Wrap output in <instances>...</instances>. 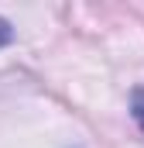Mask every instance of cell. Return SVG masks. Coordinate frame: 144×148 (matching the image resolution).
I'll return each mask as SVG.
<instances>
[{
  "label": "cell",
  "instance_id": "6da1fadb",
  "mask_svg": "<svg viewBox=\"0 0 144 148\" xmlns=\"http://www.w3.org/2000/svg\"><path fill=\"white\" fill-rule=\"evenodd\" d=\"M130 114H134V121L141 124V131H144V86L134 90V97H130Z\"/></svg>",
  "mask_w": 144,
  "mask_h": 148
},
{
  "label": "cell",
  "instance_id": "7a4b0ae2",
  "mask_svg": "<svg viewBox=\"0 0 144 148\" xmlns=\"http://www.w3.org/2000/svg\"><path fill=\"white\" fill-rule=\"evenodd\" d=\"M10 35H14V31H10V24L0 17V45H7V41H10Z\"/></svg>",
  "mask_w": 144,
  "mask_h": 148
}]
</instances>
